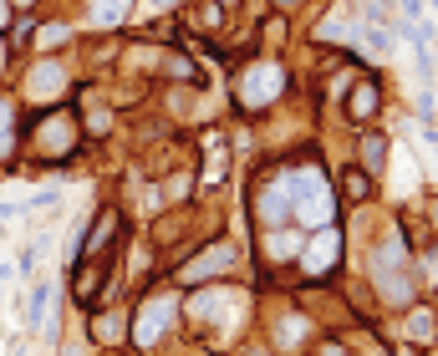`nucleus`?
Instances as JSON below:
<instances>
[{
    "label": "nucleus",
    "instance_id": "nucleus-10",
    "mask_svg": "<svg viewBox=\"0 0 438 356\" xmlns=\"http://www.w3.org/2000/svg\"><path fill=\"white\" fill-rule=\"evenodd\" d=\"M194 25H219V10L214 6H199L194 10Z\"/></svg>",
    "mask_w": 438,
    "mask_h": 356
},
{
    "label": "nucleus",
    "instance_id": "nucleus-4",
    "mask_svg": "<svg viewBox=\"0 0 438 356\" xmlns=\"http://www.w3.org/2000/svg\"><path fill=\"white\" fill-rule=\"evenodd\" d=\"M337 255H342V240H337V234H316V244L306 249V270H311V275L331 270V265H337Z\"/></svg>",
    "mask_w": 438,
    "mask_h": 356
},
{
    "label": "nucleus",
    "instance_id": "nucleus-13",
    "mask_svg": "<svg viewBox=\"0 0 438 356\" xmlns=\"http://www.w3.org/2000/svg\"><path fill=\"white\" fill-rule=\"evenodd\" d=\"M280 6H295V0H280Z\"/></svg>",
    "mask_w": 438,
    "mask_h": 356
},
{
    "label": "nucleus",
    "instance_id": "nucleus-8",
    "mask_svg": "<svg viewBox=\"0 0 438 356\" xmlns=\"http://www.w3.org/2000/svg\"><path fill=\"white\" fill-rule=\"evenodd\" d=\"M46 300H51V285H36V295H31V326L46 321Z\"/></svg>",
    "mask_w": 438,
    "mask_h": 356
},
{
    "label": "nucleus",
    "instance_id": "nucleus-5",
    "mask_svg": "<svg viewBox=\"0 0 438 356\" xmlns=\"http://www.w3.org/2000/svg\"><path fill=\"white\" fill-rule=\"evenodd\" d=\"M367 112H377V87H357V92H352V117L362 123Z\"/></svg>",
    "mask_w": 438,
    "mask_h": 356
},
{
    "label": "nucleus",
    "instance_id": "nucleus-1",
    "mask_svg": "<svg viewBox=\"0 0 438 356\" xmlns=\"http://www.w3.org/2000/svg\"><path fill=\"white\" fill-rule=\"evenodd\" d=\"M286 199H291V209L306 224H326L331 219V193H326V178H321L316 168H301V174L286 178Z\"/></svg>",
    "mask_w": 438,
    "mask_h": 356
},
{
    "label": "nucleus",
    "instance_id": "nucleus-9",
    "mask_svg": "<svg viewBox=\"0 0 438 356\" xmlns=\"http://www.w3.org/2000/svg\"><path fill=\"white\" fill-rule=\"evenodd\" d=\"M408 331H413L418 341H428V336H433V321H428V315H423V311H418V315H413V321H408Z\"/></svg>",
    "mask_w": 438,
    "mask_h": 356
},
{
    "label": "nucleus",
    "instance_id": "nucleus-12",
    "mask_svg": "<svg viewBox=\"0 0 438 356\" xmlns=\"http://www.w3.org/2000/svg\"><path fill=\"white\" fill-rule=\"evenodd\" d=\"M97 21H102V25L118 21V0H102V6H97Z\"/></svg>",
    "mask_w": 438,
    "mask_h": 356
},
{
    "label": "nucleus",
    "instance_id": "nucleus-7",
    "mask_svg": "<svg viewBox=\"0 0 438 356\" xmlns=\"http://www.w3.org/2000/svg\"><path fill=\"white\" fill-rule=\"evenodd\" d=\"M10 133H16V117H10V102L0 97V158L10 153Z\"/></svg>",
    "mask_w": 438,
    "mask_h": 356
},
{
    "label": "nucleus",
    "instance_id": "nucleus-3",
    "mask_svg": "<svg viewBox=\"0 0 438 356\" xmlns=\"http://www.w3.org/2000/svg\"><path fill=\"white\" fill-rule=\"evenodd\" d=\"M169 321H174V295H153L148 311H143V321H138V346H153Z\"/></svg>",
    "mask_w": 438,
    "mask_h": 356
},
{
    "label": "nucleus",
    "instance_id": "nucleus-6",
    "mask_svg": "<svg viewBox=\"0 0 438 356\" xmlns=\"http://www.w3.org/2000/svg\"><path fill=\"white\" fill-rule=\"evenodd\" d=\"M362 158H367V163H372V174H377V168H382V158H388V138H382V133H372V138H362Z\"/></svg>",
    "mask_w": 438,
    "mask_h": 356
},
{
    "label": "nucleus",
    "instance_id": "nucleus-11",
    "mask_svg": "<svg viewBox=\"0 0 438 356\" xmlns=\"http://www.w3.org/2000/svg\"><path fill=\"white\" fill-rule=\"evenodd\" d=\"M346 193H352V199H362V193H367V178H362V174H346Z\"/></svg>",
    "mask_w": 438,
    "mask_h": 356
},
{
    "label": "nucleus",
    "instance_id": "nucleus-2",
    "mask_svg": "<svg viewBox=\"0 0 438 356\" xmlns=\"http://www.w3.org/2000/svg\"><path fill=\"white\" fill-rule=\"evenodd\" d=\"M270 97H280V67L260 61V67H250L240 76V102H244V107H265Z\"/></svg>",
    "mask_w": 438,
    "mask_h": 356
},
{
    "label": "nucleus",
    "instance_id": "nucleus-14",
    "mask_svg": "<svg viewBox=\"0 0 438 356\" xmlns=\"http://www.w3.org/2000/svg\"><path fill=\"white\" fill-rule=\"evenodd\" d=\"M158 6H169V0H158Z\"/></svg>",
    "mask_w": 438,
    "mask_h": 356
}]
</instances>
